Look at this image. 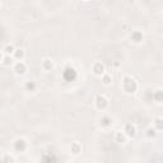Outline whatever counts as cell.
Segmentation results:
<instances>
[{"label": "cell", "instance_id": "10", "mask_svg": "<svg viewBox=\"0 0 163 163\" xmlns=\"http://www.w3.org/2000/svg\"><path fill=\"white\" fill-rule=\"evenodd\" d=\"M14 56H15V59H18V60H21L22 57L24 56V52H23V50H21V49H18V50H15L14 51Z\"/></svg>", "mask_w": 163, "mask_h": 163}, {"label": "cell", "instance_id": "1", "mask_svg": "<svg viewBox=\"0 0 163 163\" xmlns=\"http://www.w3.org/2000/svg\"><path fill=\"white\" fill-rule=\"evenodd\" d=\"M124 89L126 92H129V93H131V92L136 89V82L133 78H130V76H125L124 78Z\"/></svg>", "mask_w": 163, "mask_h": 163}, {"label": "cell", "instance_id": "13", "mask_svg": "<svg viewBox=\"0 0 163 163\" xmlns=\"http://www.w3.org/2000/svg\"><path fill=\"white\" fill-rule=\"evenodd\" d=\"M3 64H4V65H10V64H12V59H10V56H6V55H4V57H3Z\"/></svg>", "mask_w": 163, "mask_h": 163}, {"label": "cell", "instance_id": "21", "mask_svg": "<svg viewBox=\"0 0 163 163\" xmlns=\"http://www.w3.org/2000/svg\"><path fill=\"white\" fill-rule=\"evenodd\" d=\"M101 121H103V122H102L103 125H108V124H110V122H107V121H108L107 117H105V119H103V120H101Z\"/></svg>", "mask_w": 163, "mask_h": 163}, {"label": "cell", "instance_id": "8", "mask_svg": "<svg viewBox=\"0 0 163 163\" xmlns=\"http://www.w3.org/2000/svg\"><path fill=\"white\" fill-rule=\"evenodd\" d=\"M125 133L127 134L129 136H134L135 135V133H136V130H135V127H134L133 125H126V129H125Z\"/></svg>", "mask_w": 163, "mask_h": 163}, {"label": "cell", "instance_id": "9", "mask_svg": "<svg viewBox=\"0 0 163 163\" xmlns=\"http://www.w3.org/2000/svg\"><path fill=\"white\" fill-rule=\"evenodd\" d=\"M3 51H4L5 55H10V54H14V47L12 46V45H6V46L3 49Z\"/></svg>", "mask_w": 163, "mask_h": 163}, {"label": "cell", "instance_id": "11", "mask_svg": "<svg viewBox=\"0 0 163 163\" xmlns=\"http://www.w3.org/2000/svg\"><path fill=\"white\" fill-rule=\"evenodd\" d=\"M52 66H54L52 60L46 59V60H45V61H43V68H45V69H47V70H49V69H51V68H52Z\"/></svg>", "mask_w": 163, "mask_h": 163}, {"label": "cell", "instance_id": "5", "mask_svg": "<svg viewBox=\"0 0 163 163\" xmlns=\"http://www.w3.org/2000/svg\"><path fill=\"white\" fill-rule=\"evenodd\" d=\"M14 70H15V73H17V74H23V73L25 72V65H24V63L18 61L17 64H15V66H14Z\"/></svg>", "mask_w": 163, "mask_h": 163}, {"label": "cell", "instance_id": "4", "mask_svg": "<svg viewBox=\"0 0 163 163\" xmlns=\"http://www.w3.org/2000/svg\"><path fill=\"white\" fill-rule=\"evenodd\" d=\"M64 76H65L66 80H72V79L75 78V70L73 68L65 69V72H64Z\"/></svg>", "mask_w": 163, "mask_h": 163}, {"label": "cell", "instance_id": "15", "mask_svg": "<svg viewBox=\"0 0 163 163\" xmlns=\"http://www.w3.org/2000/svg\"><path fill=\"white\" fill-rule=\"evenodd\" d=\"M34 87H36V85H34V83H33V82H28L27 84H25V88H27L28 91H33Z\"/></svg>", "mask_w": 163, "mask_h": 163}, {"label": "cell", "instance_id": "7", "mask_svg": "<svg viewBox=\"0 0 163 163\" xmlns=\"http://www.w3.org/2000/svg\"><path fill=\"white\" fill-rule=\"evenodd\" d=\"M103 70H105L103 65L100 64V63H97V64H94V65H93V72L96 73V74H102V73H103Z\"/></svg>", "mask_w": 163, "mask_h": 163}, {"label": "cell", "instance_id": "17", "mask_svg": "<svg viewBox=\"0 0 163 163\" xmlns=\"http://www.w3.org/2000/svg\"><path fill=\"white\" fill-rule=\"evenodd\" d=\"M146 133H148V136H155V130L154 129H148L146 130Z\"/></svg>", "mask_w": 163, "mask_h": 163}, {"label": "cell", "instance_id": "19", "mask_svg": "<svg viewBox=\"0 0 163 163\" xmlns=\"http://www.w3.org/2000/svg\"><path fill=\"white\" fill-rule=\"evenodd\" d=\"M117 140H119V142H124V140H125V138H124V135L121 136V133L117 134Z\"/></svg>", "mask_w": 163, "mask_h": 163}, {"label": "cell", "instance_id": "16", "mask_svg": "<svg viewBox=\"0 0 163 163\" xmlns=\"http://www.w3.org/2000/svg\"><path fill=\"white\" fill-rule=\"evenodd\" d=\"M3 162L4 163H13V158L8 157V155H4V157H3Z\"/></svg>", "mask_w": 163, "mask_h": 163}, {"label": "cell", "instance_id": "18", "mask_svg": "<svg viewBox=\"0 0 163 163\" xmlns=\"http://www.w3.org/2000/svg\"><path fill=\"white\" fill-rule=\"evenodd\" d=\"M103 82H105V84H110V83H111V76L110 75H105Z\"/></svg>", "mask_w": 163, "mask_h": 163}, {"label": "cell", "instance_id": "6", "mask_svg": "<svg viewBox=\"0 0 163 163\" xmlns=\"http://www.w3.org/2000/svg\"><path fill=\"white\" fill-rule=\"evenodd\" d=\"M142 38H143V34L140 33L139 31H135L131 34V40L134 41V42H140V41H142Z\"/></svg>", "mask_w": 163, "mask_h": 163}, {"label": "cell", "instance_id": "3", "mask_svg": "<svg viewBox=\"0 0 163 163\" xmlns=\"http://www.w3.org/2000/svg\"><path fill=\"white\" fill-rule=\"evenodd\" d=\"M96 106L100 108V110L106 108L107 107V100H106V97H103V96H98V97L96 98Z\"/></svg>", "mask_w": 163, "mask_h": 163}, {"label": "cell", "instance_id": "14", "mask_svg": "<svg viewBox=\"0 0 163 163\" xmlns=\"http://www.w3.org/2000/svg\"><path fill=\"white\" fill-rule=\"evenodd\" d=\"M154 125L157 126L158 129H163V120H161V119H155Z\"/></svg>", "mask_w": 163, "mask_h": 163}, {"label": "cell", "instance_id": "2", "mask_svg": "<svg viewBox=\"0 0 163 163\" xmlns=\"http://www.w3.org/2000/svg\"><path fill=\"white\" fill-rule=\"evenodd\" d=\"M25 148H27V143H25L24 139H18L14 143V149L17 152H23V151H25Z\"/></svg>", "mask_w": 163, "mask_h": 163}, {"label": "cell", "instance_id": "20", "mask_svg": "<svg viewBox=\"0 0 163 163\" xmlns=\"http://www.w3.org/2000/svg\"><path fill=\"white\" fill-rule=\"evenodd\" d=\"M73 151H74V153H75V154L79 152V148H78V144H76V143L74 144V146H73Z\"/></svg>", "mask_w": 163, "mask_h": 163}, {"label": "cell", "instance_id": "12", "mask_svg": "<svg viewBox=\"0 0 163 163\" xmlns=\"http://www.w3.org/2000/svg\"><path fill=\"white\" fill-rule=\"evenodd\" d=\"M154 98L159 102H163V91H157L154 93Z\"/></svg>", "mask_w": 163, "mask_h": 163}]
</instances>
